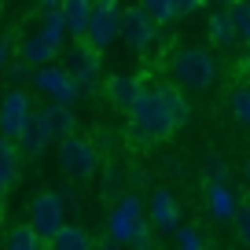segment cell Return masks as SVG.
<instances>
[{
  "label": "cell",
  "mask_w": 250,
  "mask_h": 250,
  "mask_svg": "<svg viewBox=\"0 0 250 250\" xmlns=\"http://www.w3.org/2000/svg\"><path fill=\"white\" fill-rule=\"evenodd\" d=\"M217 4H228V8H232V4H235V0H217Z\"/></svg>",
  "instance_id": "obj_33"
},
{
  "label": "cell",
  "mask_w": 250,
  "mask_h": 250,
  "mask_svg": "<svg viewBox=\"0 0 250 250\" xmlns=\"http://www.w3.org/2000/svg\"><path fill=\"white\" fill-rule=\"evenodd\" d=\"M199 8H203V0H173V11H177V19H184V15H195Z\"/></svg>",
  "instance_id": "obj_28"
},
{
  "label": "cell",
  "mask_w": 250,
  "mask_h": 250,
  "mask_svg": "<svg viewBox=\"0 0 250 250\" xmlns=\"http://www.w3.org/2000/svg\"><path fill=\"white\" fill-rule=\"evenodd\" d=\"M19 151L22 155H41V151L48 147V136H44V129L37 125V118H33V110H30V118H26V125H22V133H19Z\"/></svg>",
  "instance_id": "obj_17"
},
{
  "label": "cell",
  "mask_w": 250,
  "mask_h": 250,
  "mask_svg": "<svg viewBox=\"0 0 250 250\" xmlns=\"http://www.w3.org/2000/svg\"><path fill=\"white\" fill-rule=\"evenodd\" d=\"M37 30H41V33H44V37L62 52V41H66V22H62V11H59V8H41V22H37Z\"/></svg>",
  "instance_id": "obj_19"
},
{
  "label": "cell",
  "mask_w": 250,
  "mask_h": 250,
  "mask_svg": "<svg viewBox=\"0 0 250 250\" xmlns=\"http://www.w3.org/2000/svg\"><path fill=\"white\" fill-rule=\"evenodd\" d=\"M247 173H250V166H247Z\"/></svg>",
  "instance_id": "obj_34"
},
{
  "label": "cell",
  "mask_w": 250,
  "mask_h": 250,
  "mask_svg": "<svg viewBox=\"0 0 250 250\" xmlns=\"http://www.w3.org/2000/svg\"><path fill=\"white\" fill-rule=\"evenodd\" d=\"M92 4H96V0H59V11H62V22H66V33H74L78 41H81V33H85L88 15H92Z\"/></svg>",
  "instance_id": "obj_16"
},
{
  "label": "cell",
  "mask_w": 250,
  "mask_h": 250,
  "mask_svg": "<svg viewBox=\"0 0 250 250\" xmlns=\"http://www.w3.org/2000/svg\"><path fill=\"white\" fill-rule=\"evenodd\" d=\"M15 52H19V59H22L26 66H44V62H52L55 55H59V48H55L41 30H33V33H22V37H19Z\"/></svg>",
  "instance_id": "obj_12"
},
{
  "label": "cell",
  "mask_w": 250,
  "mask_h": 250,
  "mask_svg": "<svg viewBox=\"0 0 250 250\" xmlns=\"http://www.w3.org/2000/svg\"><path fill=\"white\" fill-rule=\"evenodd\" d=\"M30 78H33V85H37L48 100L70 103V107L81 100V88L74 85V78L66 74V66H52V62H44V66H33Z\"/></svg>",
  "instance_id": "obj_8"
},
{
  "label": "cell",
  "mask_w": 250,
  "mask_h": 250,
  "mask_svg": "<svg viewBox=\"0 0 250 250\" xmlns=\"http://www.w3.org/2000/svg\"><path fill=\"white\" fill-rule=\"evenodd\" d=\"M107 228H110V239L114 243H129V247H147L151 243V232H147V217H144V203L140 195H122V203L110 210L107 217Z\"/></svg>",
  "instance_id": "obj_2"
},
{
  "label": "cell",
  "mask_w": 250,
  "mask_h": 250,
  "mask_svg": "<svg viewBox=\"0 0 250 250\" xmlns=\"http://www.w3.org/2000/svg\"><path fill=\"white\" fill-rule=\"evenodd\" d=\"M11 52H15L11 37H0V70H8V62H11Z\"/></svg>",
  "instance_id": "obj_30"
},
{
  "label": "cell",
  "mask_w": 250,
  "mask_h": 250,
  "mask_svg": "<svg viewBox=\"0 0 250 250\" xmlns=\"http://www.w3.org/2000/svg\"><path fill=\"white\" fill-rule=\"evenodd\" d=\"M125 114H129V140L151 147L158 140H169L188 122V100L180 96L177 85H144Z\"/></svg>",
  "instance_id": "obj_1"
},
{
  "label": "cell",
  "mask_w": 250,
  "mask_h": 250,
  "mask_svg": "<svg viewBox=\"0 0 250 250\" xmlns=\"http://www.w3.org/2000/svg\"><path fill=\"white\" fill-rule=\"evenodd\" d=\"M228 15H232V26H235V37H239V44H243V48H250V4L235 0Z\"/></svg>",
  "instance_id": "obj_22"
},
{
  "label": "cell",
  "mask_w": 250,
  "mask_h": 250,
  "mask_svg": "<svg viewBox=\"0 0 250 250\" xmlns=\"http://www.w3.org/2000/svg\"><path fill=\"white\" fill-rule=\"evenodd\" d=\"M8 247L11 250H37V247H44V243H41V235L33 232L30 225H15L8 232Z\"/></svg>",
  "instance_id": "obj_23"
},
{
  "label": "cell",
  "mask_w": 250,
  "mask_h": 250,
  "mask_svg": "<svg viewBox=\"0 0 250 250\" xmlns=\"http://www.w3.org/2000/svg\"><path fill=\"white\" fill-rule=\"evenodd\" d=\"M41 8H59V0H37Z\"/></svg>",
  "instance_id": "obj_32"
},
{
  "label": "cell",
  "mask_w": 250,
  "mask_h": 250,
  "mask_svg": "<svg viewBox=\"0 0 250 250\" xmlns=\"http://www.w3.org/2000/svg\"><path fill=\"white\" fill-rule=\"evenodd\" d=\"M30 110H33L30 96H26L22 88H8V92L0 96V133L11 136V140H19V133H22Z\"/></svg>",
  "instance_id": "obj_9"
},
{
  "label": "cell",
  "mask_w": 250,
  "mask_h": 250,
  "mask_svg": "<svg viewBox=\"0 0 250 250\" xmlns=\"http://www.w3.org/2000/svg\"><path fill=\"white\" fill-rule=\"evenodd\" d=\"M62 221H66V213H62V199L55 195V191H37V195L30 199V221H26V225L41 235L44 247H48V239L62 228Z\"/></svg>",
  "instance_id": "obj_7"
},
{
  "label": "cell",
  "mask_w": 250,
  "mask_h": 250,
  "mask_svg": "<svg viewBox=\"0 0 250 250\" xmlns=\"http://www.w3.org/2000/svg\"><path fill=\"white\" fill-rule=\"evenodd\" d=\"M210 180H228V166L221 162V155H210Z\"/></svg>",
  "instance_id": "obj_29"
},
{
  "label": "cell",
  "mask_w": 250,
  "mask_h": 250,
  "mask_svg": "<svg viewBox=\"0 0 250 250\" xmlns=\"http://www.w3.org/2000/svg\"><path fill=\"white\" fill-rule=\"evenodd\" d=\"M8 188H11V184H8L4 177H0V210H4V195H8Z\"/></svg>",
  "instance_id": "obj_31"
},
{
  "label": "cell",
  "mask_w": 250,
  "mask_h": 250,
  "mask_svg": "<svg viewBox=\"0 0 250 250\" xmlns=\"http://www.w3.org/2000/svg\"><path fill=\"white\" fill-rule=\"evenodd\" d=\"M232 225L235 232H239V239L250 247V199H243V203H235V213H232Z\"/></svg>",
  "instance_id": "obj_26"
},
{
  "label": "cell",
  "mask_w": 250,
  "mask_h": 250,
  "mask_svg": "<svg viewBox=\"0 0 250 250\" xmlns=\"http://www.w3.org/2000/svg\"><path fill=\"white\" fill-rule=\"evenodd\" d=\"M235 191L225 184V180H210L206 184V206H210V213L217 221H232V213H235Z\"/></svg>",
  "instance_id": "obj_15"
},
{
  "label": "cell",
  "mask_w": 250,
  "mask_h": 250,
  "mask_svg": "<svg viewBox=\"0 0 250 250\" xmlns=\"http://www.w3.org/2000/svg\"><path fill=\"white\" fill-rule=\"evenodd\" d=\"M33 118H37V125L44 129L48 140H62V136H70L74 125H78L70 103H59V100H48L44 107H33Z\"/></svg>",
  "instance_id": "obj_10"
},
{
  "label": "cell",
  "mask_w": 250,
  "mask_h": 250,
  "mask_svg": "<svg viewBox=\"0 0 250 250\" xmlns=\"http://www.w3.org/2000/svg\"><path fill=\"white\" fill-rule=\"evenodd\" d=\"M173 85L184 92H206L213 85V55L203 48H180L169 62Z\"/></svg>",
  "instance_id": "obj_3"
},
{
  "label": "cell",
  "mask_w": 250,
  "mask_h": 250,
  "mask_svg": "<svg viewBox=\"0 0 250 250\" xmlns=\"http://www.w3.org/2000/svg\"><path fill=\"white\" fill-rule=\"evenodd\" d=\"M19 169H22V166H19V144L0 133V177L8 180V184H15Z\"/></svg>",
  "instance_id": "obj_21"
},
{
  "label": "cell",
  "mask_w": 250,
  "mask_h": 250,
  "mask_svg": "<svg viewBox=\"0 0 250 250\" xmlns=\"http://www.w3.org/2000/svg\"><path fill=\"white\" fill-rule=\"evenodd\" d=\"M66 74L74 78V85L85 96L88 88L96 85V78H100V52H92L88 44H78L70 52V59H66Z\"/></svg>",
  "instance_id": "obj_11"
},
{
  "label": "cell",
  "mask_w": 250,
  "mask_h": 250,
  "mask_svg": "<svg viewBox=\"0 0 250 250\" xmlns=\"http://www.w3.org/2000/svg\"><path fill=\"white\" fill-rule=\"evenodd\" d=\"M147 225L151 228H162V232H173L180 225V213H177V203L166 188H155L151 191V203H147Z\"/></svg>",
  "instance_id": "obj_13"
},
{
  "label": "cell",
  "mask_w": 250,
  "mask_h": 250,
  "mask_svg": "<svg viewBox=\"0 0 250 250\" xmlns=\"http://www.w3.org/2000/svg\"><path fill=\"white\" fill-rule=\"evenodd\" d=\"M48 247H55V250H85V247H92V239H88L85 228L66 225V221H62V228L48 239Z\"/></svg>",
  "instance_id": "obj_18"
},
{
  "label": "cell",
  "mask_w": 250,
  "mask_h": 250,
  "mask_svg": "<svg viewBox=\"0 0 250 250\" xmlns=\"http://www.w3.org/2000/svg\"><path fill=\"white\" fill-rule=\"evenodd\" d=\"M140 8L155 19L158 26H169L177 22V11H173V0H140Z\"/></svg>",
  "instance_id": "obj_24"
},
{
  "label": "cell",
  "mask_w": 250,
  "mask_h": 250,
  "mask_svg": "<svg viewBox=\"0 0 250 250\" xmlns=\"http://www.w3.org/2000/svg\"><path fill=\"white\" fill-rule=\"evenodd\" d=\"M118 41H125V48H133L136 55H147L158 41V22L140 4L136 8H118Z\"/></svg>",
  "instance_id": "obj_4"
},
{
  "label": "cell",
  "mask_w": 250,
  "mask_h": 250,
  "mask_svg": "<svg viewBox=\"0 0 250 250\" xmlns=\"http://www.w3.org/2000/svg\"><path fill=\"white\" fill-rule=\"evenodd\" d=\"M173 232H177V243H180L184 250H203V247H206V239L195 232V228H184V225H177Z\"/></svg>",
  "instance_id": "obj_27"
},
{
  "label": "cell",
  "mask_w": 250,
  "mask_h": 250,
  "mask_svg": "<svg viewBox=\"0 0 250 250\" xmlns=\"http://www.w3.org/2000/svg\"><path fill=\"white\" fill-rule=\"evenodd\" d=\"M81 41L100 55L114 44L118 41V0H100V4H92V15H88V22H85Z\"/></svg>",
  "instance_id": "obj_6"
},
{
  "label": "cell",
  "mask_w": 250,
  "mask_h": 250,
  "mask_svg": "<svg viewBox=\"0 0 250 250\" xmlns=\"http://www.w3.org/2000/svg\"><path fill=\"white\" fill-rule=\"evenodd\" d=\"M140 88H144V81L136 78V74H114V78H107V100H110V107H118L125 114V110L136 103Z\"/></svg>",
  "instance_id": "obj_14"
},
{
  "label": "cell",
  "mask_w": 250,
  "mask_h": 250,
  "mask_svg": "<svg viewBox=\"0 0 250 250\" xmlns=\"http://www.w3.org/2000/svg\"><path fill=\"white\" fill-rule=\"evenodd\" d=\"M96 166H100V155H96L92 140L74 136V133L59 140V169L70 180H88L96 173Z\"/></svg>",
  "instance_id": "obj_5"
},
{
  "label": "cell",
  "mask_w": 250,
  "mask_h": 250,
  "mask_svg": "<svg viewBox=\"0 0 250 250\" xmlns=\"http://www.w3.org/2000/svg\"><path fill=\"white\" fill-rule=\"evenodd\" d=\"M210 41H213V48H228V52L239 44L232 15H225V11H221V15H210Z\"/></svg>",
  "instance_id": "obj_20"
},
{
  "label": "cell",
  "mask_w": 250,
  "mask_h": 250,
  "mask_svg": "<svg viewBox=\"0 0 250 250\" xmlns=\"http://www.w3.org/2000/svg\"><path fill=\"white\" fill-rule=\"evenodd\" d=\"M228 107H232V114L239 118L243 125H250V85L232 88V96H228Z\"/></svg>",
  "instance_id": "obj_25"
}]
</instances>
